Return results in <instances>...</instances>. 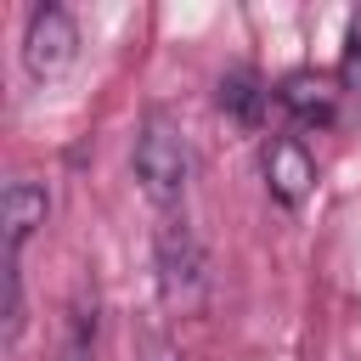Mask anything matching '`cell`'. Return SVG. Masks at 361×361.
Returning a JSON list of instances; mask_svg holds the SVG:
<instances>
[{
  "instance_id": "cell-1",
  "label": "cell",
  "mask_w": 361,
  "mask_h": 361,
  "mask_svg": "<svg viewBox=\"0 0 361 361\" xmlns=\"http://www.w3.org/2000/svg\"><path fill=\"white\" fill-rule=\"evenodd\" d=\"M130 164H135V180L152 203H180L186 180H192V147L180 135V124L169 113H147L135 124V141H130Z\"/></svg>"
},
{
  "instance_id": "cell-5",
  "label": "cell",
  "mask_w": 361,
  "mask_h": 361,
  "mask_svg": "<svg viewBox=\"0 0 361 361\" xmlns=\"http://www.w3.org/2000/svg\"><path fill=\"white\" fill-rule=\"evenodd\" d=\"M276 102H282L299 124H333V113H338V90H333V79H327V73H310V68L288 73L282 90H276Z\"/></svg>"
},
{
  "instance_id": "cell-9",
  "label": "cell",
  "mask_w": 361,
  "mask_h": 361,
  "mask_svg": "<svg viewBox=\"0 0 361 361\" xmlns=\"http://www.w3.org/2000/svg\"><path fill=\"white\" fill-rule=\"evenodd\" d=\"M23 271H17V254H6V344H17L23 333Z\"/></svg>"
},
{
  "instance_id": "cell-2",
  "label": "cell",
  "mask_w": 361,
  "mask_h": 361,
  "mask_svg": "<svg viewBox=\"0 0 361 361\" xmlns=\"http://www.w3.org/2000/svg\"><path fill=\"white\" fill-rule=\"evenodd\" d=\"M152 248H158V288H164V299L180 305V310H192L203 299V248H197L192 226L169 214L158 226V243Z\"/></svg>"
},
{
  "instance_id": "cell-3",
  "label": "cell",
  "mask_w": 361,
  "mask_h": 361,
  "mask_svg": "<svg viewBox=\"0 0 361 361\" xmlns=\"http://www.w3.org/2000/svg\"><path fill=\"white\" fill-rule=\"evenodd\" d=\"M73 56H79V23L62 6H34L23 28V68L34 79H56L73 68Z\"/></svg>"
},
{
  "instance_id": "cell-4",
  "label": "cell",
  "mask_w": 361,
  "mask_h": 361,
  "mask_svg": "<svg viewBox=\"0 0 361 361\" xmlns=\"http://www.w3.org/2000/svg\"><path fill=\"white\" fill-rule=\"evenodd\" d=\"M265 186L282 209H299L316 186V158L299 135H271L265 141Z\"/></svg>"
},
{
  "instance_id": "cell-8",
  "label": "cell",
  "mask_w": 361,
  "mask_h": 361,
  "mask_svg": "<svg viewBox=\"0 0 361 361\" xmlns=\"http://www.w3.org/2000/svg\"><path fill=\"white\" fill-rule=\"evenodd\" d=\"M214 102H220V113H231L237 124H259V113H265V85L248 73V68H237V73H226L220 79V90H214Z\"/></svg>"
},
{
  "instance_id": "cell-6",
  "label": "cell",
  "mask_w": 361,
  "mask_h": 361,
  "mask_svg": "<svg viewBox=\"0 0 361 361\" xmlns=\"http://www.w3.org/2000/svg\"><path fill=\"white\" fill-rule=\"evenodd\" d=\"M51 214V192L34 180H11L6 186V254H23V243L45 226Z\"/></svg>"
},
{
  "instance_id": "cell-7",
  "label": "cell",
  "mask_w": 361,
  "mask_h": 361,
  "mask_svg": "<svg viewBox=\"0 0 361 361\" xmlns=\"http://www.w3.org/2000/svg\"><path fill=\"white\" fill-rule=\"evenodd\" d=\"M96 338H102L96 299H73V305H68V316H62V344H56V361H96Z\"/></svg>"
},
{
  "instance_id": "cell-10",
  "label": "cell",
  "mask_w": 361,
  "mask_h": 361,
  "mask_svg": "<svg viewBox=\"0 0 361 361\" xmlns=\"http://www.w3.org/2000/svg\"><path fill=\"white\" fill-rule=\"evenodd\" d=\"M344 79L361 85V17L350 23V51H344Z\"/></svg>"
}]
</instances>
